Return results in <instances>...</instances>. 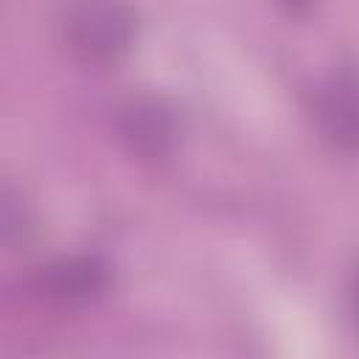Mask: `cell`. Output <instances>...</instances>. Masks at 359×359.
Segmentation results:
<instances>
[{"instance_id": "6da1fadb", "label": "cell", "mask_w": 359, "mask_h": 359, "mask_svg": "<svg viewBox=\"0 0 359 359\" xmlns=\"http://www.w3.org/2000/svg\"><path fill=\"white\" fill-rule=\"evenodd\" d=\"M67 39L87 62H115L135 39V14L123 0H76L67 11Z\"/></svg>"}, {"instance_id": "7a4b0ae2", "label": "cell", "mask_w": 359, "mask_h": 359, "mask_svg": "<svg viewBox=\"0 0 359 359\" xmlns=\"http://www.w3.org/2000/svg\"><path fill=\"white\" fill-rule=\"evenodd\" d=\"M107 286V266L90 255L62 258L39 275V292L59 306H81Z\"/></svg>"}, {"instance_id": "3957f363", "label": "cell", "mask_w": 359, "mask_h": 359, "mask_svg": "<svg viewBox=\"0 0 359 359\" xmlns=\"http://www.w3.org/2000/svg\"><path fill=\"white\" fill-rule=\"evenodd\" d=\"M353 73H337L320 93L317 118L323 132L342 149H353L356 143V93H353Z\"/></svg>"}, {"instance_id": "277c9868", "label": "cell", "mask_w": 359, "mask_h": 359, "mask_svg": "<svg viewBox=\"0 0 359 359\" xmlns=\"http://www.w3.org/2000/svg\"><path fill=\"white\" fill-rule=\"evenodd\" d=\"M121 129L132 151L143 157H163L174 140L171 115L154 101H135L129 109H123Z\"/></svg>"}, {"instance_id": "5b68a950", "label": "cell", "mask_w": 359, "mask_h": 359, "mask_svg": "<svg viewBox=\"0 0 359 359\" xmlns=\"http://www.w3.org/2000/svg\"><path fill=\"white\" fill-rule=\"evenodd\" d=\"M31 236H34L31 205L14 185L0 182V250H17L28 244Z\"/></svg>"}, {"instance_id": "8992f818", "label": "cell", "mask_w": 359, "mask_h": 359, "mask_svg": "<svg viewBox=\"0 0 359 359\" xmlns=\"http://www.w3.org/2000/svg\"><path fill=\"white\" fill-rule=\"evenodd\" d=\"M286 8H292V11H303V8H309L314 0H280Z\"/></svg>"}]
</instances>
